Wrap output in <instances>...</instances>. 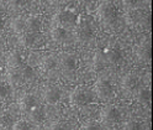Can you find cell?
I'll list each match as a JSON object with an SVG mask.
<instances>
[{"label":"cell","mask_w":153,"mask_h":130,"mask_svg":"<svg viewBox=\"0 0 153 130\" xmlns=\"http://www.w3.org/2000/svg\"><path fill=\"white\" fill-rule=\"evenodd\" d=\"M98 15L104 25L112 26L117 20V9L110 0H101L98 5Z\"/></svg>","instance_id":"1"},{"label":"cell","mask_w":153,"mask_h":130,"mask_svg":"<svg viewBox=\"0 0 153 130\" xmlns=\"http://www.w3.org/2000/svg\"><path fill=\"white\" fill-rule=\"evenodd\" d=\"M69 99L74 105H85V104L91 103L94 99V96H93V92L89 88L80 86V87H76L72 92Z\"/></svg>","instance_id":"2"},{"label":"cell","mask_w":153,"mask_h":130,"mask_svg":"<svg viewBox=\"0 0 153 130\" xmlns=\"http://www.w3.org/2000/svg\"><path fill=\"white\" fill-rule=\"evenodd\" d=\"M53 21L57 27H62V29L67 30L76 25V15L72 11L63 10L53 17Z\"/></svg>","instance_id":"3"},{"label":"cell","mask_w":153,"mask_h":130,"mask_svg":"<svg viewBox=\"0 0 153 130\" xmlns=\"http://www.w3.org/2000/svg\"><path fill=\"white\" fill-rule=\"evenodd\" d=\"M20 42L26 49H40L45 43L43 37L40 32H25L21 36Z\"/></svg>","instance_id":"4"},{"label":"cell","mask_w":153,"mask_h":130,"mask_svg":"<svg viewBox=\"0 0 153 130\" xmlns=\"http://www.w3.org/2000/svg\"><path fill=\"white\" fill-rule=\"evenodd\" d=\"M95 94L100 100L108 102L110 99L114 98L115 93H114V88L110 84V82L108 81H99L95 84Z\"/></svg>","instance_id":"5"},{"label":"cell","mask_w":153,"mask_h":130,"mask_svg":"<svg viewBox=\"0 0 153 130\" xmlns=\"http://www.w3.org/2000/svg\"><path fill=\"white\" fill-rule=\"evenodd\" d=\"M100 119L105 124H115L120 120V113L116 107L108 104L101 108L100 110Z\"/></svg>","instance_id":"6"},{"label":"cell","mask_w":153,"mask_h":130,"mask_svg":"<svg viewBox=\"0 0 153 130\" xmlns=\"http://www.w3.org/2000/svg\"><path fill=\"white\" fill-rule=\"evenodd\" d=\"M42 98L47 104H56L61 99V90L54 86H47L42 90Z\"/></svg>","instance_id":"7"},{"label":"cell","mask_w":153,"mask_h":130,"mask_svg":"<svg viewBox=\"0 0 153 130\" xmlns=\"http://www.w3.org/2000/svg\"><path fill=\"white\" fill-rule=\"evenodd\" d=\"M58 62H61L63 68L68 69V71H74L79 66V58H78V56L74 55V53L61 55V57L58 58Z\"/></svg>","instance_id":"8"},{"label":"cell","mask_w":153,"mask_h":130,"mask_svg":"<svg viewBox=\"0 0 153 130\" xmlns=\"http://www.w3.org/2000/svg\"><path fill=\"white\" fill-rule=\"evenodd\" d=\"M6 66L10 69H20L24 66L22 56L19 51H11L9 52L6 57Z\"/></svg>","instance_id":"9"},{"label":"cell","mask_w":153,"mask_h":130,"mask_svg":"<svg viewBox=\"0 0 153 130\" xmlns=\"http://www.w3.org/2000/svg\"><path fill=\"white\" fill-rule=\"evenodd\" d=\"M42 27L41 17L37 15H30L25 19V30L26 32H40Z\"/></svg>","instance_id":"10"},{"label":"cell","mask_w":153,"mask_h":130,"mask_svg":"<svg viewBox=\"0 0 153 130\" xmlns=\"http://www.w3.org/2000/svg\"><path fill=\"white\" fill-rule=\"evenodd\" d=\"M6 79H7L9 84L13 86V87H20L25 82L20 69H10L9 68L6 72Z\"/></svg>","instance_id":"11"},{"label":"cell","mask_w":153,"mask_h":130,"mask_svg":"<svg viewBox=\"0 0 153 130\" xmlns=\"http://www.w3.org/2000/svg\"><path fill=\"white\" fill-rule=\"evenodd\" d=\"M28 119L33 124H42L46 119V113L42 108L36 105L31 110H28Z\"/></svg>","instance_id":"12"},{"label":"cell","mask_w":153,"mask_h":130,"mask_svg":"<svg viewBox=\"0 0 153 130\" xmlns=\"http://www.w3.org/2000/svg\"><path fill=\"white\" fill-rule=\"evenodd\" d=\"M138 84V77L135 73H127L121 78V86L125 89H135Z\"/></svg>","instance_id":"13"},{"label":"cell","mask_w":153,"mask_h":130,"mask_svg":"<svg viewBox=\"0 0 153 130\" xmlns=\"http://www.w3.org/2000/svg\"><path fill=\"white\" fill-rule=\"evenodd\" d=\"M20 105L24 110H31L37 105V99L33 94H25L20 99Z\"/></svg>","instance_id":"14"},{"label":"cell","mask_w":153,"mask_h":130,"mask_svg":"<svg viewBox=\"0 0 153 130\" xmlns=\"http://www.w3.org/2000/svg\"><path fill=\"white\" fill-rule=\"evenodd\" d=\"M57 64H58V58H57L54 55H47L42 60V67L46 71L54 69L57 67Z\"/></svg>","instance_id":"15"},{"label":"cell","mask_w":153,"mask_h":130,"mask_svg":"<svg viewBox=\"0 0 153 130\" xmlns=\"http://www.w3.org/2000/svg\"><path fill=\"white\" fill-rule=\"evenodd\" d=\"M67 35H68L67 34V30L62 29V27H57V26H54L52 29V31H51V37H52V40L54 42L64 41L67 39Z\"/></svg>","instance_id":"16"},{"label":"cell","mask_w":153,"mask_h":130,"mask_svg":"<svg viewBox=\"0 0 153 130\" xmlns=\"http://www.w3.org/2000/svg\"><path fill=\"white\" fill-rule=\"evenodd\" d=\"M106 64H108V61H106V57H105V52L101 50L97 51V53L94 55V67L97 69H100V68H104Z\"/></svg>","instance_id":"17"},{"label":"cell","mask_w":153,"mask_h":130,"mask_svg":"<svg viewBox=\"0 0 153 130\" xmlns=\"http://www.w3.org/2000/svg\"><path fill=\"white\" fill-rule=\"evenodd\" d=\"M105 57H106L108 64L110 63H120L122 60V55L119 50L114 49V50H109L108 52H105Z\"/></svg>","instance_id":"18"},{"label":"cell","mask_w":153,"mask_h":130,"mask_svg":"<svg viewBox=\"0 0 153 130\" xmlns=\"http://www.w3.org/2000/svg\"><path fill=\"white\" fill-rule=\"evenodd\" d=\"M135 98L140 103H148L151 100V90L149 88H140L135 93Z\"/></svg>","instance_id":"19"},{"label":"cell","mask_w":153,"mask_h":130,"mask_svg":"<svg viewBox=\"0 0 153 130\" xmlns=\"http://www.w3.org/2000/svg\"><path fill=\"white\" fill-rule=\"evenodd\" d=\"M11 30L16 34H22L25 31V19L21 16L15 17L14 20L11 21Z\"/></svg>","instance_id":"20"},{"label":"cell","mask_w":153,"mask_h":130,"mask_svg":"<svg viewBox=\"0 0 153 130\" xmlns=\"http://www.w3.org/2000/svg\"><path fill=\"white\" fill-rule=\"evenodd\" d=\"M93 35V30H91V27L88 22H82L80 26H79V36L82 37L83 40H88L90 39Z\"/></svg>","instance_id":"21"},{"label":"cell","mask_w":153,"mask_h":130,"mask_svg":"<svg viewBox=\"0 0 153 130\" xmlns=\"http://www.w3.org/2000/svg\"><path fill=\"white\" fill-rule=\"evenodd\" d=\"M137 57L142 62H149V60H151V50L146 49V47H140L137 50Z\"/></svg>","instance_id":"22"},{"label":"cell","mask_w":153,"mask_h":130,"mask_svg":"<svg viewBox=\"0 0 153 130\" xmlns=\"http://www.w3.org/2000/svg\"><path fill=\"white\" fill-rule=\"evenodd\" d=\"M13 130H32V128L26 120H17L13 124Z\"/></svg>","instance_id":"23"},{"label":"cell","mask_w":153,"mask_h":130,"mask_svg":"<svg viewBox=\"0 0 153 130\" xmlns=\"http://www.w3.org/2000/svg\"><path fill=\"white\" fill-rule=\"evenodd\" d=\"M122 130H141V124L137 120H127L126 123H123Z\"/></svg>","instance_id":"24"},{"label":"cell","mask_w":153,"mask_h":130,"mask_svg":"<svg viewBox=\"0 0 153 130\" xmlns=\"http://www.w3.org/2000/svg\"><path fill=\"white\" fill-rule=\"evenodd\" d=\"M20 72L22 74L24 81H28V79H31L33 77V69L30 66H22L20 68Z\"/></svg>","instance_id":"25"},{"label":"cell","mask_w":153,"mask_h":130,"mask_svg":"<svg viewBox=\"0 0 153 130\" xmlns=\"http://www.w3.org/2000/svg\"><path fill=\"white\" fill-rule=\"evenodd\" d=\"M122 5L125 9H128V10H132V9H136L140 6L142 0H121Z\"/></svg>","instance_id":"26"},{"label":"cell","mask_w":153,"mask_h":130,"mask_svg":"<svg viewBox=\"0 0 153 130\" xmlns=\"http://www.w3.org/2000/svg\"><path fill=\"white\" fill-rule=\"evenodd\" d=\"M80 130H101V126L97 122H87L80 126Z\"/></svg>","instance_id":"27"},{"label":"cell","mask_w":153,"mask_h":130,"mask_svg":"<svg viewBox=\"0 0 153 130\" xmlns=\"http://www.w3.org/2000/svg\"><path fill=\"white\" fill-rule=\"evenodd\" d=\"M10 92V87L5 82H0V100H4Z\"/></svg>","instance_id":"28"},{"label":"cell","mask_w":153,"mask_h":130,"mask_svg":"<svg viewBox=\"0 0 153 130\" xmlns=\"http://www.w3.org/2000/svg\"><path fill=\"white\" fill-rule=\"evenodd\" d=\"M10 124H11V118L9 117L7 114H3V115H0V126H1L3 129L7 128Z\"/></svg>","instance_id":"29"},{"label":"cell","mask_w":153,"mask_h":130,"mask_svg":"<svg viewBox=\"0 0 153 130\" xmlns=\"http://www.w3.org/2000/svg\"><path fill=\"white\" fill-rule=\"evenodd\" d=\"M50 130H67V128L59 122H53L50 125Z\"/></svg>","instance_id":"30"},{"label":"cell","mask_w":153,"mask_h":130,"mask_svg":"<svg viewBox=\"0 0 153 130\" xmlns=\"http://www.w3.org/2000/svg\"><path fill=\"white\" fill-rule=\"evenodd\" d=\"M9 4H10L13 7L17 9V7H21L25 4V0H9Z\"/></svg>","instance_id":"31"},{"label":"cell","mask_w":153,"mask_h":130,"mask_svg":"<svg viewBox=\"0 0 153 130\" xmlns=\"http://www.w3.org/2000/svg\"><path fill=\"white\" fill-rule=\"evenodd\" d=\"M4 27H5V19H4V16H0V31H1Z\"/></svg>","instance_id":"32"},{"label":"cell","mask_w":153,"mask_h":130,"mask_svg":"<svg viewBox=\"0 0 153 130\" xmlns=\"http://www.w3.org/2000/svg\"><path fill=\"white\" fill-rule=\"evenodd\" d=\"M4 14H5V9H4L3 4L0 3V16H4Z\"/></svg>","instance_id":"33"},{"label":"cell","mask_w":153,"mask_h":130,"mask_svg":"<svg viewBox=\"0 0 153 130\" xmlns=\"http://www.w3.org/2000/svg\"><path fill=\"white\" fill-rule=\"evenodd\" d=\"M0 130H4V129H3V128H1V126H0Z\"/></svg>","instance_id":"34"}]
</instances>
